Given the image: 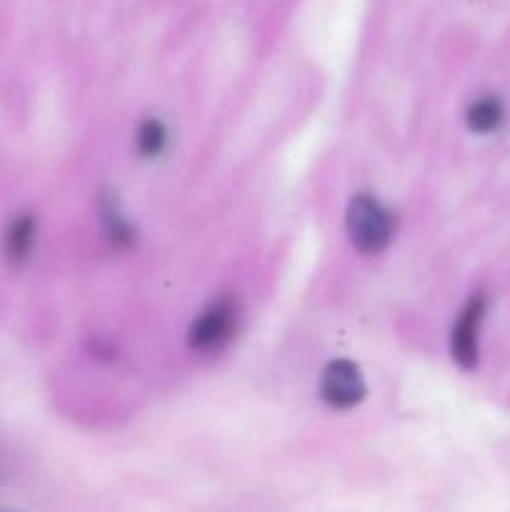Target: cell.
<instances>
[{"label":"cell","instance_id":"1","mask_svg":"<svg viewBox=\"0 0 510 512\" xmlns=\"http://www.w3.org/2000/svg\"><path fill=\"white\" fill-rule=\"evenodd\" d=\"M345 225H348V235L353 240V245L365 255L380 253L390 240L388 215L368 195H358L350 203Z\"/></svg>","mask_w":510,"mask_h":512},{"label":"cell","instance_id":"2","mask_svg":"<svg viewBox=\"0 0 510 512\" xmlns=\"http://www.w3.org/2000/svg\"><path fill=\"white\" fill-rule=\"evenodd\" d=\"M320 393L333 408H353L365 393L360 370L348 360H335L333 365L325 368L323 380H320Z\"/></svg>","mask_w":510,"mask_h":512},{"label":"cell","instance_id":"3","mask_svg":"<svg viewBox=\"0 0 510 512\" xmlns=\"http://www.w3.org/2000/svg\"><path fill=\"white\" fill-rule=\"evenodd\" d=\"M485 313V300L473 298L465 310L460 313L458 323L453 328V340H450V348H453V358L458 360L463 368H473L478 363V328L480 320Z\"/></svg>","mask_w":510,"mask_h":512},{"label":"cell","instance_id":"4","mask_svg":"<svg viewBox=\"0 0 510 512\" xmlns=\"http://www.w3.org/2000/svg\"><path fill=\"white\" fill-rule=\"evenodd\" d=\"M233 330V308L228 303H218L205 310L190 328V345L193 348H213L220 345Z\"/></svg>","mask_w":510,"mask_h":512},{"label":"cell","instance_id":"5","mask_svg":"<svg viewBox=\"0 0 510 512\" xmlns=\"http://www.w3.org/2000/svg\"><path fill=\"white\" fill-rule=\"evenodd\" d=\"M33 240H35V223L33 218L23 215V218L15 220L10 225L8 235H5V250H8V258L20 263L30 255V248H33Z\"/></svg>","mask_w":510,"mask_h":512},{"label":"cell","instance_id":"6","mask_svg":"<svg viewBox=\"0 0 510 512\" xmlns=\"http://www.w3.org/2000/svg\"><path fill=\"white\" fill-rule=\"evenodd\" d=\"M503 123V105L495 98H480L468 108V125L475 133H490Z\"/></svg>","mask_w":510,"mask_h":512},{"label":"cell","instance_id":"7","mask_svg":"<svg viewBox=\"0 0 510 512\" xmlns=\"http://www.w3.org/2000/svg\"><path fill=\"white\" fill-rule=\"evenodd\" d=\"M135 143H138V150L143 155H158L165 148V128L158 120H145L138 128Z\"/></svg>","mask_w":510,"mask_h":512}]
</instances>
